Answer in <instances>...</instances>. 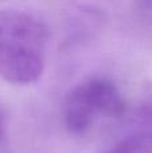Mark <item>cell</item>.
I'll list each match as a JSON object with an SVG mask.
<instances>
[{"instance_id":"277c9868","label":"cell","mask_w":152,"mask_h":153,"mask_svg":"<svg viewBox=\"0 0 152 153\" xmlns=\"http://www.w3.org/2000/svg\"><path fill=\"white\" fill-rule=\"evenodd\" d=\"M136 120L139 129L152 132V83L143 91L136 108Z\"/></svg>"},{"instance_id":"3957f363","label":"cell","mask_w":152,"mask_h":153,"mask_svg":"<svg viewBox=\"0 0 152 153\" xmlns=\"http://www.w3.org/2000/svg\"><path fill=\"white\" fill-rule=\"evenodd\" d=\"M104 153H152V132L137 129Z\"/></svg>"},{"instance_id":"6da1fadb","label":"cell","mask_w":152,"mask_h":153,"mask_svg":"<svg viewBox=\"0 0 152 153\" xmlns=\"http://www.w3.org/2000/svg\"><path fill=\"white\" fill-rule=\"evenodd\" d=\"M48 34L46 26L23 11H0V78L28 85L42 76Z\"/></svg>"},{"instance_id":"5b68a950","label":"cell","mask_w":152,"mask_h":153,"mask_svg":"<svg viewBox=\"0 0 152 153\" xmlns=\"http://www.w3.org/2000/svg\"><path fill=\"white\" fill-rule=\"evenodd\" d=\"M5 126H7V120H5V113H4V110H3L1 105H0V145H1L3 137H4Z\"/></svg>"},{"instance_id":"7a4b0ae2","label":"cell","mask_w":152,"mask_h":153,"mask_svg":"<svg viewBox=\"0 0 152 153\" xmlns=\"http://www.w3.org/2000/svg\"><path fill=\"white\" fill-rule=\"evenodd\" d=\"M125 109V100L112 81L86 79L67 94L63 103V124L69 133L82 136L98 120H118Z\"/></svg>"}]
</instances>
